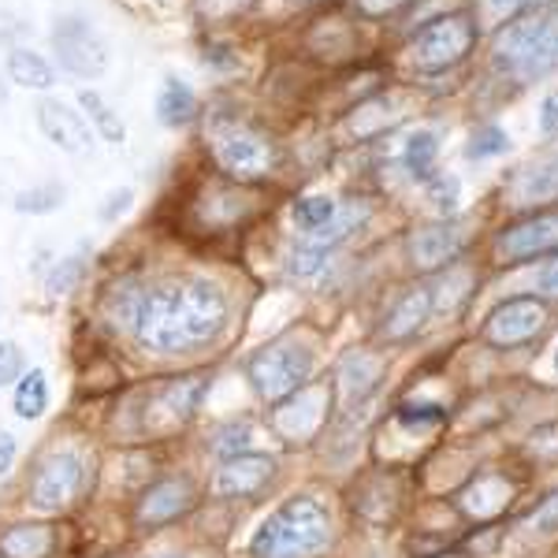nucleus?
Wrapping results in <instances>:
<instances>
[{"instance_id": "f257e3e1", "label": "nucleus", "mask_w": 558, "mask_h": 558, "mask_svg": "<svg viewBox=\"0 0 558 558\" xmlns=\"http://www.w3.org/2000/svg\"><path fill=\"white\" fill-rule=\"evenodd\" d=\"M134 336L153 354H186L213 343L228 324V294L213 279L191 276L138 294Z\"/></svg>"}, {"instance_id": "f03ea898", "label": "nucleus", "mask_w": 558, "mask_h": 558, "mask_svg": "<svg viewBox=\"0 0 558 558\" xmlns=\"http://www.w3.org/2000/svg\"><path fill=\"white\" fill-rule=\"evenodd\" d=\"M331 539V514L313 495H294L250 536V558H313Z\"/></svg>"}, {"instance_id": "7ed1b4c3", "label": "nucleus", "mask_w": 558, "mask_h": 558, "mask_svg": "<svg viewBox=\"0 0 558 558\" xmlns=\"http://www.w3.org/2000/svg\"><path fill=\"white\" fill-rule=\"evenodd\" d=\"M495 68L514 75H539L558 68V4H539L518 15L495 38Z\"/></svg>"}, {"instance_id": "20e7f679", "label": "nucleus", "mask_w": 558, "mask_h": 558, "mask_svg": "<svg viewBox=\"0 0 558 558\" xmlns=\"http://www.w3.org/2000/svg\"><path fill=\"white\" fill-rule=\"evenodd\" d=\"M313 357L310 347L302 343H272L265 350H257L246 365V376L254 384V391L268 402H283L287 395H294L299 387H305V380L313 376Z\"/></svg>"}, {"instance_id": "39448f33", "label": "nucleus", "mask_w": 558, "mask_h": 558, "mask_svg": "<svg viewBox=\"0 0 558 558\" xmlns=\"http://www.w3.org/2000/svg\"><path fill=\"white\" fill-rule=\"evenodd\" d=\"M213 153L220 168L239 183H254L265 179L276 165L272 142L260 131L246 128V123H216L213 128Z\"/></svg>"}, {"instance_id": "423d86ee", "label": "nucleus", "mask_w": 558, "mask_h": 558, "mask_svg": "<svg viewBox=\"0 0 558 558\" xmlns=\"http://www.w3.org/2000/svg\"><path fill=\"white\" fill-rule=\"evenodd\" d=\"M476 41V23L465 12H451L432 20L425 31L413 38V64L421 71H447L454 64H462L465 52L473 49Z\"/></svg>"}, {"instance_id": "0eeeda50", "label": "nucleus", "mask_w": 558, "mask_h": 558, "mask_svg": "<svg viewBox=\"0 0 558 558\" xmlns=\"http://www.w3.org/2000/svg\"><path fill=\"white\" fill-rule=\"evenodd\" d=\"M52 49H57L60 68L75 78H101L108 71V45L78 15H64L52 26Z\"/></svg>"}, {"instance_id": "6e6552de", "label": "nucleus", "mask_w": 558, "mask_h": 558, "mask_svg": "<svg viewBox=\"0 0 558 558\" xmlns=\"http://www.w3.org/2000/svg\"><path fill=\"white\" fill-rule=\"evenodd\" d=\"M86 458L78 451H57L38 465L31 481V502L38 510H60L83 492Z\"/></svg>"}, {"instance_id": "1a4fd4ad", "label": "nucleus", "mask_w": 558, "mask_h": 558, "mask_svg": "<svg viewBox=\"0 0 558 558\" xmlns=\"http://www.w3.org/2000/svg\"><path fill=\"white\" fill-rule=\"evenodd\" d=\"M205 391H209V380H205V376H186V380L165 384L146 407V428L172 432L179 425H186V421L197 413V407H202Z\"/></svg>"}, {"instance_id": "9d476101", "label": "nucleus", "mask_w": 558, "mask_h": 558, "mask_svg": "<svg viewBox=\"0 0 558 558\" xmlns=\"http://www.w3.org/2000/svg\"><path fill=\"white\" fill-rule=\"evenodd\" d=\"M547 310L536 299H507L492 310V317L484 320V339L492 347H521L544 328Z\"/></svg>"}, {"instance_id": "9b49d317", "label": "nucleus", "mask_w": 558, "mask_h": 558, "mask_svg": "<svg viewBox=\"0 0 558 558\" xmlns=\"http://www.w3.org/2000/svg\"><path fill=\"white\" fill-rule=\"evenodd\" d=\"M328 407H331L328 387H299V391L279 402L272 425L279 436H287V439H310V436H317L320 425L328 421Z\"/></svg>"}, {"instance_id": "f8f14e48", "label": "nucleus", "mask_w": 558, "mask_h": 558, "mask_svg": "<svg viewBox=\"0 0 558 558\" xmlns=\"http://www.w3.org/2000/svg\"><path fill=\"white\" fill-rule=\"evenodd\" d=\"M276 476V458L268 454H231L223 458V465L216 470V481H213V492L220 499H250V495L265 492L268 481Z\"/></svg>"}, {"instance_id": "ddd939ff", "label": "nucleus", "mask_w": 558, "mask_h": 558, "mask_svg": "<svg viewBox=\"0 0 558 558\" xmlns=\"http://www.w3.org/2000/svg\"><path fill=\"white\" fill-rule=\"evenodd\" d=\"M38 128L45 138L57 149L71 153V157H83L94 146V131H89V120L75 108H68L64 101H41L38 105Z\"/></svg>"}, {"instance_id": "4468645a", "label": "nucleus", "mask_w": 558, "mask_h": 558, "mask_svg": "<svg viewBox=\"0 0 558 558\" xmlns=\"http://www.w3.org/2000/svg\"><path fill=\"white\" fill-rule=\"evenodd\" d=\"M465 246V231L462 223H428V228H417L410 239V260L421 268V272H432V268H444L462 254Z\"/></svg>"}, {"instance_id": "2eb2a0df", "label": "nucleus", "mask_w": 558, "mask_h": 558, "mask_svg": "<svg viewBox=\"0 0 558 558\" xmlns=\"http://www.w3.org/2000/svg\"><path fill=\"white\" fill-rule=\"evenodd\" d=\"M507 260H525L536 254H547V250H558V213H544L533 216V220L518 223V228H507L495 242Z\"/></svg>"}, {"instance_id": "dca6fc26", "label": "nucleus", "mask_w": 558, "mask_h": 558, "mask_svg": "<svg viewBox=\"0 0 558 558\" xmlns=\"http://www.w3.org/2000/svg\"><path fill=\"white\" fill-rule=\"evenodd\" d=\"M194 507V488L191 481H160L153 484V488L142 495L138 502V521L142 525H168V521H175L179 514H186V510Z\"/></svg>"}, {"instance_id": "f3484780", "label": "nucleus", "mask_w": 558, "mask_h": 558, "mask_svg": "<svg viewBox=\"0 0 558 558\" xmlns=\"http://www.w3.org/2000/svg\"><path fill=\"white\" fill-rule=\"evenodd\" d=\"M402 116H407V101L395 94H384V97H373V101L357 105L354 116L347 120V131L354 134V138H373V134H384L387 128H395Z\"/></svg>"}, {"instance_id": "a211bd4d", "label": "nucleus", "mask_w": 558, "mask_h": 558, "mask_svg": "<svg viewBox=\"0 0 558 558\" xmlns=\"http://www.w3.org/2000/svg\"><path fill=\"white\" fill-rule=\"evenodd\" d=\"M510 197H514V205H536L558 197V153L518 172V179L510 183Z\"/></svg>"}, {"instance_id": "6ab92c4d", "label": "nucleus", "mask_w": 558, "mask_h": 558, "mask_svg": "<svg viewBox=\"0 0 558 558\" xmlns=\"http://www.w3.org/2000/svg\"><path fill=\"white\" fill-rule=\"evenodd\" d=\"M432 317V299L428 291H410L407 299H399L391 313H387V324H384V336L391 343H402V339L417 336L425 328V320Z\"/></svg>"}, {"instance_id": "aec40b11", "label": "nucleus", "mask_w": 558, "mask_h": 558, "mask_svg": "<svg viewBox=\"0 0 558 558\" xmlns=\"http://www.w3.org/2000/svg\"><path fill=\"white\" fill-rule=\"evenodd\" d=\"M380 376H384V362L376 354H365V350L347 354L343 365H339V387H343L347 402L365 399V395L380 384Z\"/></svg>"}, {"instance_id": "412c9836", "label": "nucleus", "mask_w": 558, "mask_h": 558, "mask_svg": "<svg viewBox=\"0 0 558 558\" xmlns=\"http://www.w3.org/2000/svg\"><path fill=\"white\" fill-rule=\"evenodd\" d=\"M510 495H514V488H510L502 476H476V481L470 484V488L462 492V507L470 510L473 518H495L507 510Z\"/></svg>"}, {"instance_id": "4be33fe9", "label": "nucleus", "mask_w": 558, "mask_h": 558, "mask_svg": "<svg viewBox=\"0 0 558 558\" xmlns=\"http://www.w3.org/2000/svg\"><path fill=\"white\" fill-rule=\"evenodd\" d=\"M52 551L49 525H12L0 533V555L4 558H45Z\"/></svg>"}, {"instance_id": "5701e85b", "label": "nucleus", "mask_w": 558, "mask_h": 558, "mask_svg": "<svg viewBox=\"0 0 558 558\" xmlns=\"http://www.w3.org/2000/svg\"><path fill=\"white\" fill-rule=\"evenodd\" d=\"M8 75H12V83H20L26 89H52L57 86V71H52V64L41 57V52H31V49L8 52Z\"/></svg>"}, {"instance_id": "b1692460", "label": "nucleus", "mask_w": 558, "mask_h": 558, "mask_svg": "<svg viewBox=\"0 0 558 558\" xmlns=\"http://www.w3.org/2000/svg\"><path fill=\"white\" fill-rule=\"evenodd\" d=\"M197 112V97L194 89L186 83H179V78H165V86H160V97H157V116L165 128H183V123H191Z\"/></svg>"}, {"instance_id": "393cba45", "label": "nucleus", "mask_w": 558, "mask_h": 558, "mask_svg": "<svg viewBox=\"0 0 558 558\" xmlns=\"http://www.w3.org/2000/svg\"><path fill=\"white\" fill-rule=\"evenodd\" d=\"M15 417L20 421H38L45 410H49V380H45L41 368H31V373L20 376L15 384Z\"/></svg>"}, {"instance_id": "a878e982", "label": "nucleus", "mask_w": 558, "mask_h": 558, "mask_svg": "<svg viewBox=\"0 0 558 558\" xmlns=\"http://www.w3.org/2000/svg\"><path fill=\"white\" fill-rule=\"evenodd\" d=\"M336 202L331 197H324V194H310V197H299V202L291 205V216H294V223L305 231V235H317V231L328 228L331 220H336Z\"/></svg>"}, {"instance_id": "bb28decb", "label": "nucleus", "mask_w": 558, "mask_h": 558, "mask_svg": "<svg viewBox=\"0 0 558 558\" xmlns=\"http://www.w3.org/2000/svg\"><path fill=\"white\" fill-rule=\"evenodd\" d=\"M78 105L89 112V120L97 123V131L105 134V142H112V146H123V138H128V128H123V120L112 112V108L105 105V97L97 94V89H83L78 94Z\"/></svg>"}, {"instance_id": "cd10ccee", "label": "nucleus", "mask_w": 558, "mask_h": 558, "mask_svg": "<svg viewBox=\"0 0 558 558\" xmlns=\"http://www.w3.org/2000/svg\"><path fill=\"white\" fill-rule=\"evenodd\" d=\"M436 153H439L436 134H432V131H417V134H410L402 160H407V168L417 179H432V165H436Z\"/></svg>"}, {"instance_id": "c85d7f7f", "label": "nucleus", "mask_w": 558, "mask_h": 558, "mask_svg": "<svg viewBox=\"0 0 558 558\" xmlns=\"http://www.w3.org/2000/svg\"><path fill=\"white\" fill-rule=\"evenodd\" d=\"M68 191L60 183H45V186H34V191H23L15 197V209L20 213H31V216H45V213H57L64 205Z\"/></svg>"}, {"instance_id": "c756f323", "label": "nucleus", "mask_w": 558, "mask_h": 558, "mask_svg": "<svg viewBox=\"0 0 558 558\" xmlns=\"http://www.w3.org/2000/svg\"><path fill=\"white\" fill-rule=\"evenodd\" d=\"M547 4V0H476V12L488 26H502V23H514L518 15L533 12V8Z\"/></svg>"}, {"instance_id": "7c9ffc66", "label": "nucleus", "mask_w": 558, "mask_h": 558, "mask_svg": "<svg viewBox=\"0 0 558 558\" xmlns=\"http://www.w3.org/2000/svg\"><path fill=\"white\" fill-rule=\"evenodd\" d=\"M465 287H470V272H462V268H451L444 283H439L436 291H428L432 310H436V313H454L458 302H462L465 294H470Z\"/></svg>"}, {"instance_id": "2f4dec72", "label": "nucleus", "mask_w": 558, "mask_h": 558, "mask_svg": "<svg viewBox=\"0 0 558 558\" xmlns=\"http://www.w3.org/2000/svg\"><path fill=\"white\" fill-rule=\"evenodd\" d=\"M510 149V134L502 131V128H481L470 138V146H465V157L470 160H484V157H499V153H507Z\"/></svg>"}, {"instance_id": "473e14b6", "label": "nucleus", "mask_w": 558, "mask_h": 558, "mask_svg": "<svg viewBox=\"0 0 558 558\" xmlns=\"http://www.w3.org/2000/svg\"><path fill=\"white\" fill-rule=\"evenodd\" d=\"M250 439H254V428H250V425H228V428L216 432L213 451H216V454H223V458L246 454V444H250Z\"/></svg>"}, {"instance_id": "72a5a7b5", "label": "nucleus", "mask_w": 558, "mask_h": 558, "mask_svg": "<svg viewBox=\"0 0 558 558\" xmlns=\"http://www.w3.org/2000/svg\"><path fill=\"white\" fill-rule=\"evenodd\" d=\"M324 260H328V254L324 250H317V246H310V242H302L299 250L291 254V276H313V272H320L324 268Z\"/></svg>"}, {"instance_id": "f704fd0d", "label": "nucleus", "mask_w": 558, "mask_h": 558, "mask_svg": "<svg viewBox=\"0 0 558 558\" xmlns=\"http://www.w3.org/2000/svg\"><path fill=\"white\" fill-rule=\"evenodd\" d=\"M458 179H447V175H439V179H432L428 183V197H432V205H436L439 213H454V205H458Z\"/></svg>"}, {"instance_id": "c9c22d12", "label": "nucleus", "mask_w": 558, "mask_h": 558, "mask_svg": "<svg viewBox=\"0 0 558 558\" xmlns=\"http://www.w3.org/2000/svg\"><path fill=\"white\" fill-rule=\"evenodd\" d=\"M444 421V410L439 407H399V425L407 428H425V425H439Z\"/></svg>"}, {"instance_id": "e433bc0d", "label": "nucleus", "mask_w": 558, "mask_h": 558, "mask_svg": "<svg viewBox=\"0 0 558 558\" xmlns=\"http://www.w3.org/2000/svg\"><path fill=\"white\" fill-rule=\"evenodd\" d=\"M15 376H23V354L15 343H0V387L12 384Z\"/></svg>"}, {"instance_id": "4c0bfd02", "label": "nucleus", "mask_w": 558, "mask_h": 558, "mask_svg": "<svg viewBox=\"0 0 558 558\" xmlns=\"http://www.w3.org/2000/svg\"><path fill=\"white\" fill-rule=\"evenodd\" d=\"M529 525H533L536 533H555V529H558V492L547 495V499L539 502V510L529 518Z\"/></svg>"}, {"instance_id": "58836bf2", "label": "nucleus", "mask_w": 558, "mask_h": 558, "mask_svg": "<svg viewBox=\"0 0 558 558\" xmlns=\"http://www.w3.org/2000/svg\"><path fill=\"white\" fill-rule=\"evenodd\" d=\"M78 272H83V260H78V257H68L64 265H60L57 272H52L49 291H52V294H68V291H71V283L78 279Z\"/></svg>"}, {"instance_id": "ea45409f", "label": "nucleus", "mask_w": 558, "mask_h": 558, "mask_svg": "<svg viewBox=\"0 0 558 558\" xmlns=\"http://www.w3.org/2000/svg\"><path fill=\"white\" fill-rule=\"evenodd\" d=\"M131 202H134V191L131 186H123V191H116L112 197H108V205L101 209V220H116L120 213H128L131 209Z\"/></svg>"}, {"instance_id": "a19ab883", "label": "nucleus", "mask_w": 558, "mask_h": 558, "mask_svg": "<svg viewBox=\"0 0 558 558\" xmlns=\"http://www.w3.org/2000/svg\"><path fill=\"white\" fill-rule=\"evenodd\" d=\"M539 131L558 134V94H547L544 105H539Z\"/></svg>"}, {"instance_id": "79ce46f5", "label": "nucleus", "mask_w": 558, "mask_h": 558, "mask_svg": "<svg viewBox=\"0 0 558 558\" xmlns=\"http://www.w3.org/2000/svg\"><path fill=\"white\" fill-rule=\"evenodd\" d=\"M205 64L228 71V68H239V57H231L228 45H209V49H205Z\"/></svg>"}, {"instance_id": "37998d69", "label": "nucleus", "mask_w": 558, "mask_h": 558, "mask_svg": "<svg viewBox=\"0 0 558 558\" xmlns=\"http://www.w3.org/2000/svg\"><path fill=\"white\" fill-rule=\"evenodd\" d=\"M15 454H20V447H15V436L0 432V476H4L15 465Z\"/></svg>"}, {"instance_id": "c03bdc74", "label": "nucleus", "mask_w": 558, "mask_h": 558, "mask_svg": "<svg viewBox=\"0 0 558 558\" xmlns=\"http://www.w3.org/2000/svg\"><path fill=\"white\" fill-rule=\"evenodd\" d=\"M539 291L551 294V299H558V257L547 260L544 272H539Z\"/></svg>"}, {"instance_id": "a18cd8bd", "label": "nucleus", "mask_w": 558, "mask_h": 558, "mask_svg": "<svg viewBox=\"0 0 558 558\" xmlns=\"http://www.w3.org/2000/svg\"><path fill=\"white\" fill-rule=\"evenodd\" d=\"M402 4H407V0H357V8H362L365 15H387Z\"/></svg>"}, {"instance_id": "49530a36", "label": "nucleus", "mask_w": 558, "mask_h": 558, "mask_svg": "<svg viewBox=\"0 0 558 558\" xmlns=\"http://www.w3.org/2000/svg\"><path fill=\"white\" fill-rule=\"evenodd\" d=\"M246 0H202V8L205 12H213V15H223V12H235V8H242Z\"/></svg>"}, {"instance_id": "de8ad7c7", "label": "nucleus", "mask_w": 558, "mask_h": 558, "mask_svg": "<svg viewBox=\"0 0 558 558\" xmlns=\"http://www.w3.org/2000/svg\"><path fill=\"white\" fill-rule=\"evenodd\" d=\"M555 368H558V350H555Z\"/></svg>"}, {"instance_id": "09e8293b", "label": "nucleus", "mask_w": 558, "mask_h": 558, "mask_svg": "<svg viewBox=\"0 0 558 558\" xmlns=\"http://www.w3.org/2000/svg\"><path fill=\"white\" fill-rule=\"evenodd\" d=\"M168 558H175V555H168Z\"/></svg>"}]
</instances>
